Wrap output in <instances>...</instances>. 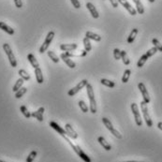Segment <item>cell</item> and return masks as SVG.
Listing matches in <instances>:
<instances>
[{"mask_svg":"<svg viewBox=\"0 0 162 162\" xmlns=\"http://www.w3.org/2000/svg\"><path fill=\"white\" fill-rule=\"evenodd\" d=\"M123 162H142V161H134V160H130V161H123Z\"/></svg>","mask_w":162,"mask_h":162,"instance_id":"41","label":"cell"},{"mask_svg":"<svg viewBox=\"0 0 162 162\" xmlns=\"http://www.w3.org/2000/svg\"><path fill=\"white\" fill-rule=\"evenodd\" d=\"M121 59L123 60V63L125 65H129L130 64V60L128 59V55H127V52L126 51H121Z\"/></svg>","mask_w":162,"mask_h":162,"instance_id":"29","label":"cell"},{"mask_svg":"<svg viewBox=\"0 0 162 162\" xmlns=\"http://www.w3.org/2000/svg\"><path fill=\"white\" fill-rule=\"evenodd\" d=\"M113 57H115V60L121 59V51H120L119 49H117V48L113 50Z\"/></svg>","mask_w":162,"mask_h":162,"instance_id":"36","label":"cell"},{"mask_svg":"<svg viewBox=\"0 0 162 162\" xmlns=\"http://www.w3.org/2000/svg\"><path fill=\"white\" fill-rule=\"evenodd\" d=\"M138 87H139L140 91L142 95V98H143V101L146 103H149L150 101H151V99H150V96H149V93L147 91V89L144 85V83L143 82H140L139 85H138Z\"/></svg>","mask_w":162,"mask_h":162,"instance_id":"8","label":"cell"},{"mask_svg":"<svg viewBox=\"0 0 162 162\" xmlns=\"http://www.w3.org/2000/svg\"><path fill=\"white\" fill-rule=\"evenodd\" d=\"M148 58H149V57L146 55V53H145V55H142L141 58L139 59V61H138V63H137V67H138V68H142V67H143V66H144V64H145V62L148 60Z\"/></svg>","mask_w":162,"mask_h":162,"instance_id":"23","label":"cell"},{"mask_svg":"<svg viewBox=\"0 0 162 162\" xmlns=\"http://www.w3.org/2000/svg\"><path fill=\"white\" fill-rule=\"evenodd\" d=\"M152 43L154 44V47H155L158 49V51L162 52V44L159 42V41L157 39H152Z\"/></svg>","mask_w":162,"mask_h":162,"instance_id":"33","label":"cell"},{"mask_svg":"<svg viewBox=\"0 0 162 162\" xmlns=\"http://www.w3.org/2000/svg\"><path fill=\"white\" fill-rule=\"evenodd\" d=\"M18 73H19V75H20V77L22 78V79H23L25 81H29L30 80V75L26 72L25 69H20L19 71H18Z\"/></svg>","mask_w":162,"mask_h":162,"instance_id":"25","label":"cell"},{"mask_svg":"<svg viewBox=\"0 0 162 162\" xmlns=\"http://www.w3.org/2000/svg\"><path fill=\"white\" fill-rule=\"evenodd\" d=\"M138 29L137 28H134V29H132V31L130 32V34H129V36H128V44H130V43H132L133 41H134V39H136V37H137V34H138Z\"/></svg>","mask_w":162,"mask_h":162,"instance_id":"21","label":"cell"},{"mask_svg":"<svg viewBox=\"0 0 162 162\" xmlns=\"http://www.w3.org/2000/svg\"><path fill=\"white\" fill-rule=\"evenodd\" d=\"M35 75H36V79L39 83H42L43 82V75H42V71L39 68L35 69Z\"/></svg>","mask_w":162,"mask_h":162,"instance_id":"20","label":"cell"},{"mask_svg":"<svg viewBox=\"0 0 162 162\" xmlns=\"http://www.w3.org/2000/svg\"><path fill=\"white\" fill-rule=\"evenodd\" d=\"M83 45H85V49L87 53L92 50V46H91V42H90V39L86 37L83 39Z\"/></svg>","mask_w":162,"mask_h":162,"instance_id":"26","label":"cell"},{"mask_svg":"<svg viewBox=\"0 0 162 162\" xmlns=\"http://www.w3.org/2000/svg\"><path fill=\"white\" fill-rule=\"evenodd\" d=\"M23 82H25V80L22 79V78H20V79H18V80L16 81V82H15V85H14L13 88H12V91L16 93V92L18 91V90L21 89L22 86H23Z\"/></svg>","mask_w":162,"mask_h":162,"instance_id":"22","label":"cell"},{"mask_svg":"<svg viewBox=\"0 0 162 162\" xmlns=\"http://www.w3.org/2000/svg\"><path fill=\"white\" fill-rule=\"evenodd\" d=\"M0 162H5V161H3V160H0Z\"/></svg>","mask_w":162,"mask_h":162,"instance_id":"43","label":"cell"},{"mask_svg":"<svg viewBox=\"0 0 162 162\" xmlns=\"http://www.w3.org/2000/svg\"><path fill=\"white\" fill-rule=\"evenodd\" d=\"M133 2L136 5V10L139 14H143L144 13V8L141 2V0H133Z\"/></svg>","mask_w":162,"mask_h":162,"instance_id":"19","label":"cell"},{"mask_svg":"<svg viewBox=\"0 0 162 162\" xmlns=\"http://www.w3.org/2000/svg\"><path fill=\"white\" fill-rule=\"evenodd\" d=\"M0 29H2L3 31L8 33L9 35H13L14 34V29H12L8 25H6L4 22H0Z\"/></svg>","mask_w":162,"mask_h":162,"instance_id":"15","label":"cell"},{"mask_svg":"<svg viewBox=\"0 0 162 162\" xmlns=\"http://www.w3.org/2000/svg\"><path fill=\"white\" fill-rule=\"evenodd\" d=\"M86 8H87V9L89 10V12L91 13V15H92L93 18H95V19H98V18L99 17V12H98L97 9H96V7H95V6H94L92 3L88 2V3L86 4Z\"/></svg>","mask_w":162,"mask_h":162,"instance_id":"12","label":"cell"},{"mask_svg":"<svg viewBox=\"0 0 162 162\" xmlns=\"http://www.w3.org/2000/svg\"><path fill=\"white\" fill-rule=\"evenodd\" d=\"M102 122H103V124H104V126L107 128V129L108 130H110L111 132H112V134L115 136V137H116L117 139H121L122 138V135L120 134V132L117 130V129H115V128H113V126L112 125V123H111V121L108 118H106V117H103L102 118Z\"/></svg>","mask_w":162,"mask_h":162,"instance_id":"3","label":"cell"},{"mask_svg":"<svg viewBox=\"0 0 162 162\" xmlns=\"http://www.w3.org/2000/svg\"><path fill=\"white\" fill-rule=\"evenodd\" d=\"M65 129H66V131H67L68 137L71 138V139H74V140H76L77 138H78V134L75 132V130L72 128V127H71L69 124H66Z\"/></svg>","mask_w":162,"mask_h":162,"instance_id":"11","label":"cell"},{"mask_svg":"<svg viewBox=\"0 0 162 162\" xmlns=\"http://www.w3.org/2000/svg\"><path fill=\"white\" fill-rule=\"evenodd\" d=\"M43 112H44V108L40 107L37 112H34L31 113L32 117H35L36 119H38V121L42 122L43 121Z\"/></svg>","mask_w":162,"mask_h":162,"instance_id":"13","label":"cell"},{"mask_svg":"<svg viewBox=\"0 0 162 162\" xmlns=\"http://www.w3.org/2000/svg\"><path fill=\"white\" fill-rule=\"evenodd\" d=\"M3 49H4L5 53H6V55H8V58H9V61L10 63V66L12 68H16L17 67V61H16V58H15V56L13 55L12 50H11L9 44L4 43L3 44Z\"/></svg>","mask_w":162,"mask_h":162,"instance_id":"1","label":"cell"},{"mask_svg":"<svg viewBox=\"0 0 162 162\" xmlns=\"http://www.w3.org/2000/svg\"><path fill=\"white\" fill-rule=\"evenodd\" d=\"M20 111L22 112V113L23 115V116H25L26 118H30L32 115H31V113H30L27 110V108L26 106H21L20 107Z\"/></svg>","mask_w":162,"mask_h":162,"instance_id":"31","label":"cell"},{"mask_svg":"<svg viewBox=\"0 0 162 162\" xmlns=\"http://www.w3.org/2000/svg\"><path fill=\"white\" fill-rule=\"evenodd\" d=\"M60 58H61L65 62V64H67V66L69 67L70 69H74L76 67V64L70 59V57H69L67 55H66V53H61V55H60Z\"/></svg>","mask_w":162,"mask_h":162,"instance_id":"10","label":"cell"},{"mask_svg":"<svg viewBox=\"0 0 162 162\" xmlns=\"http://www.w3.org/2000/svg\"><path fill=\"white\" fill-rule=\"evenodd\" d=\"M26 92H27V88H26V87H22L21 89H19V90H18V91L15 93V98H16V99H21Z\"/></svg>","mask_w":162,"mask_h":162,"instance_id":"28","label":"cell"},{"mask_svg":"<svg viewBox=\"0 0 162 162\" xmlns=\"http://www.w3.org/2000/svg\"><path fill=\"white\" fill-rule=\"evenodd\" d=\"M27 59H28L29 63L31 64V66L34 69H38L39 67V62L37 61V59H36V57L34 56V55H32V53H29V55H27Z\"/></svg>","mask_w":162,"mask_h":162,"instance_id":"16","label":"cell"},{"mask_svg":"<svg viewBox=\"0 0 162 162\" xmlns=\"http://www.w3.org/2000/svg\"><path fill=\"white\" fill-rule=\"evenodd\" d=\"M141 109H142V115H143V118H144V120H145V123L147 125V127L152 128L153 127V121H152V119H151V117H150V115L148 112L147 103L144 102L143 100L141 102Z\"/></svg>","mask_w":162,"mask_h":162,"instance_id":"2","label":"cell"},{"mask_svg":"<svg viewBox=\"0 0 162 162\" xmlns=\"http://www.w3.org/2000/svg\"><path fill=\"white\" fill-rule=\"evenodd\" d=\"M158 52V49L155 47H153V48H151V49H149L147 52H146V55L148 56V57H151V56H153L155 53Z\"/></svg>","mask_w":162,"mask_h":162,"instance_id":"35","label":"cell"},{"mask_svg":"<svg viewBox=\"0 0 162 162\" xmlns=\"http://www.w3.org/2000/svg\"><path fill=\"white\" fill-rule=\"evenodd\" d=\"M88 83V82H87V80H82V82H80L78 85L75 86V87H73V88H71L69 91L68 92V95L69 96V97H73L74 95H76L78 92H80L81 90L85 87V86H86V85Z\"/></svg>","mask_w":162,"mask_h":162,"instance_id":"7","label":"cell"},{"mask_svg":"<svg viewBox=\"0 0 162 162\" xmlns=\"http://www.w3.org/2000/svg\"><path fill=\"white\" fill-rule=\"evenodd\" d=\"M53 37H55V32H53V31H50L49 33H48L47 37H46V39H45V40H44V42H43V44L41 45V47L39 48V53H43L44 52L47 51L48 47L50 46V44H51V42H52V40H53Z\"/></svg>","mask_w":162,"mask_h":162,"instance_id":"5","label":"cell"},{"mask_svg":"<svg viewBox=\"0 0 162 162\" xmlns=\"http://www.w3.org/2000/svg\"><path fill=\"white\" fill-rule=\"evenodd\" d=\"M118 3L119 4H121L123 7L127 9L128 12H129V14H131V15H136L137 14V10L132 7V6H131L127 0H118Z\"/></svg>","mask_w":162,"mask_h":162,"instance_id":"9","label":"cell"},{"mask_svg":"<svg viewBox=\"0 0 162 162\" xmlns=\"http://www.w3.org/2000/svg\"><path fill=\"white\" fill-rule=\"evenodd\" d=\"M131 111H132V112H133L134 119H135V122H136L137 126H138V127H142V120L140 112H139V108H138L136 103L131 104Z\"/></svg>","mask_w":162,"mask_h":162,"instance_id":"6","label":"cell"},{"mask_svg":"<svg viewBox=\"0 0 162 162\" xmlns=\"http://www.w3.org/2000/svg\"><path fill=\"white\" fill-rule=\"evenodd\" d=\"M78 45L75 43L72 44H61L60 45V50H62L64 52H70V51H73L75 49H77Z\"/></svg>","mask_w":162,"mask_h":162,"instance_id":"14","label":"cell"},{"mask_svg":"<svg viewBox=\"0 0 162 162\" xmlns=\"http://www.w3.org/2000/svg\"><path fill=\"white\" fill-rule=\"evenodd\" d=\"M100 82H101V85H103L107 87H110V88H113L115 86V83L110 81V80H107V79H101L100 80Z\"/></svg>","mask_w":162,"mask_h":162,"instance_id":"24","label":"cell"},{"mask_svg":"<svg viewBox=\"0 0 162 162\" xmlns=\"http://www.w3.org/2000/svg\"><path fill=\"white\" fill-rule=\"evenodd\" d=\"M148 1H149V2H151V3H154V2L155 1V0H148Z\"/></svg>","mask_w":162,"mask_h":162,"instance_id":"42","label":"cell"},{"mask_svg":"<svg viewBox=\"0 0 162 162\" xmlns=\"http://www.w3.org/2000/svg\"><path fill=\"white\" fill-rule=\"evenodd\" d=\"M85 37L88 38L89 39H93L95 41H100L101 40V37L99 35L95 34V33H93L91 31H87L86 34H85Z\"/></svg>","mask_w":162,"mask_h":162,"instance_id":"17","label":"cell"},{"mask_svg":"<svg viewBox=\"0 0 162 162\" xmlns=\"http://www.w3.org/2000/svg\"><path fill=\"white\" fill-rule=\"evenodd\" d=\"M14 4L16 6V8L18 9H21L23 7V2L22 0H14Z\"/></svg>","mask_w":162,"mask_h":162,"instance_id":"38","label":"cell"},{"mask_svg":"<svg viewBox=\"0 0 162 162\" xmlns=\"http://www.w3.org/2000/svg\"><path fill=\"white\" fill-rule=\"evenodd\" d=\"M130 74H131V70L130 69H126L124 71V75L122 77V82L124 83L128 82V80H129V77H130Z\"/></svg>","mask_w":162,"mask_h":162,"instance_id":"30","label":"cell"},{"mask_svg":"<svg viewBox=\"0 0 162 162\" xmlns=\"http://www.w3.org/2000/svg\"><path fill=\"white\" fill-rule=\"evenodd\" d=\"M47 53H48V56H49V57L52 59V61H53V63H58V62H59V60H60L59 57H58L53 52H52V51H48Z\"/></svg>","mask_w":162,"mask_h":162,"instance_id":"27","label":"cell"},{"mask_svg":"<svg viewBox=\"0 0 162 162\" xmlns=\"http://www.w3.org/2000/svg\"><path fill=\"white\" fill-rule=\"evenodd\" d=\"M72 5L74 6L75 9H80L81 8V3L79 2V0H70Z\"/></svg>","mask_w":162,"mask_h":162,"instance_id":"37","label":"cell"},{"mask_svg":"<svg viewBox=\"0 0 162 162\" xmlns=\"http://www.w3.org/2000/svg\"><path fill=\"white\" fill-rule=\"evenodd\" d=\"M158 128L160 130H162V122H159V123L158 124Z\"/></svg>","mask_w":162,"mask_h":162,"instance_id":"40","label":"cell"},{"mask_svg":"<svg viewBox=\"0 0 162 162\" xmlns=\"http://www.w3.org/2000/svg\"><path fill=\"white\" fill-rule=\"evenodd\" d=\"M79 106H80V108H81V110H82V112H88V107H87V105L85 104V102L83 100H80L79 101Z\"/></svg>","mask_w":162,"mask_h":162,"instance_id":"34","label":"cell"},{"mask_svg":"<svg viewBox=\"0 0 162 162\" xmlns=\"http://www.w3.org/2000/svg\"><path fill=\"white\" fill-rule=\"evenodd\" d=\"M98 142L101 144V146H102L106 151H110V150L112 149V146L106 142V140L104 139L103 137H99V139H98Z\"/></svg>","mask_w":162,"mask_h":162,"instance_id":"18","label":"cell"},{"mask_svg":"<svg viewBox=\"0 0 162 162\" xmlns=\"http://www.w3.org/2000/svg\"><path fill=\"white\" fill-rule=\"evenodd\" d=\"M69 145L71 146V148H72V149L74 150V152H75L78 155H79V157H80L83 161H85V162H91V158H90L88 157V155L82 151L80 146L73 144L72 142H70V143H69Z\"/></svg>","mask_w":162,"mask_h":162,"instance_id":"4","label":"cell"},{"mask_svg":"<svg viewBox=\"0 0 162 162\" xmlns=\"http://www.w3.org/2000/svg\"><path fill=\"white\" fill-rule=\"evenodd\" d=\"M37 155H38L37 151H35V150H34V151H32L28 155V157L26 158V162H33L34 159L36 158V157H37Z\"/></svg>","mask_w":162,"mask_h":162,"instance_id":"32","label":"cell"},{"mask_svg":"<svg viewBox=\"0 0 162 162\" xmlns=\"http://www.w3.org/2000/svg\"><path fill=\"white\" fill-rule=\"evenodd\" d=\"M110 2L113 8H117L118 7V0H110Z\"/></svg>","mask_w":162,"mask_h":162,"instance_id":"39","label":"cell"}]
</instances>
